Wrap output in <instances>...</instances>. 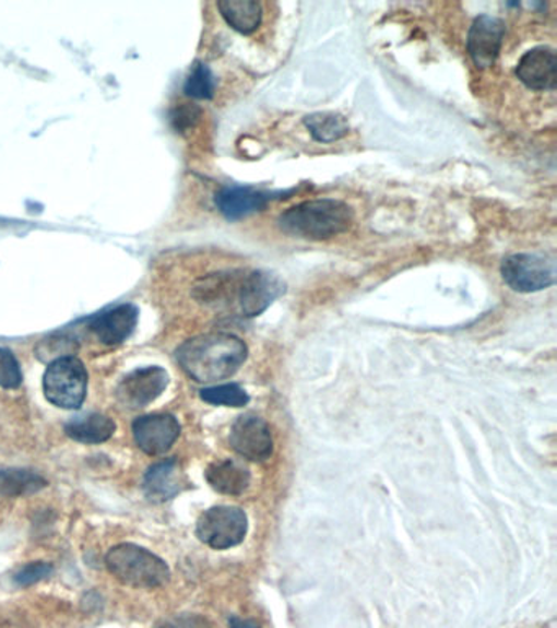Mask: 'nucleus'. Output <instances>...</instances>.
Masks as SVG:
<instances>
[{
	"instance_id": "20",
	"label": "nucleus",
	"mask_w": 557,
	"mask_h": 628,
	"mask_svg": "<svg viewBox=\"0 0 557 628\" xmlns=\"http://www.w3.org/2000/svg\"><path fill=\"white\" fill-rule=\"evenodd\" d=\"M305 125L319 143H334L347 137L351 130L348 121L342 115L331 114V111L308 115L305 118Z\"/></svg>"
},
{
	"instance_id": "6",
	"label": "nucleus",
	"mask_w": 557,
	"mask_h": 628,
	"mask_svg": "<svg viewBox=\"0 0 557 628\" xmlns=\"http://www.w3.org/2000/svg\"><path fill=\"white\" fill-rule=\"evenodd\" d=\"M503 282L520 294L545 291L556 282L555 262L542 254H513L502 262Z\"/></svg>"
},
{
	"instance_id": "18",
	"label": "nucleus",
	"mask_w": 557,
	"mask_h": 628,
	"mask_svg": "<svg viewBox=\"0 0 557 628\" xmlns=\"http://www.w3.org/2000/svg\"><path fill=\"white\" fill-rule=\"evenodd\" d=\"M223 19L242 35H250L262 23V5L256 0H221L217 3Z\"/></svg>"
},
{
	"instance_id": "16",
	"label": "nucleus",
	"mask_w": 557,
	"mask_h": 628,
	"mask_svg": "<svg viewBox=\"0 0 557 628\" xmlns=\"http://www.w3.org/2000/svg\"><path fill=\"white\" fill-rule=\"evenodd\" d=\"M206 482L221 495L239 496L249 488L250 472L237 460H217L208 466Z\"/></svg>"
},
{
	"instance_id": "26",
	"label": "nucleus",
	"mask_w": 557,
	"mask_h": 628,
	"mask_svg": "<svg viewBox=\"0 0 557 628\" xmlns=\"http://www.w3.org/2000/svg\"><path fill=\"white\" fill-rule=\"evenodd\" d=\"M154 628H213V626L206 617L198 614H177L161 620Z\"/></svg>"
},
{
	"instance_id": "2",
	"label": "nucleus",
	"mask_w": 557,
	"mask_h": 628,
	"mask_svg": "<svg viewBox=\"0 0 557 628\" xmlns=\"http://www.w3.org/2000/svg\"><path fill=\"white\" fill-rule=\"evenodd\" d=\"M354 212L347 203L334 199L309 200L282 213L278 226L295 238L324 241L348 232Z\"/></svg>"
},
{
	"instance_id": "9",
	"label": "nucleus",
	"mask_w": 557,
	"mask_h": 628,
	"mask_svg": "<svg viewBox=\"0 0 557 628\" xmlns=\"http://www.w3.org/2000/svg\"><path fill=\"white\" fill-rule=\"evenodd\" d=\"M285 291L282 279L270 272L256 271L244 275L236 297L240 313L246 318L262 315Z\"/></svg>"
},
{
	"instance_id": "24",
	"label": "nucleus",
	"mask_w": 557,
	"mask_h": 628,
	"mask_svg": "<svg viewBox=\"0 0 557 628\" xmlns=\"http://www.w3.org/2000/svg\"><path fill=\"white\" fill-rule=\"evenodd\" d=\"M52 571H55V568H52L51 564L33 561V564L20 568L15 577H13V581H15V584H19L20 588L33 586V584L51 577Z\"/></svg>"
},
{
	"instance_id": "22",
	"label": "nucleus",
	"mask_w": 557,
	"mask_h": 628,
	"mask_svg": "<svg viewBox=\"0 0 557 628\" xmlns=\"http://www.w3.org/2000/svg\"><path fill=\"white\" fill-rule=\"evenodd\" d=\"M214 78L213 72L210 71L203 62H197L188 74L183 92L191 98L198 100H210L214 95Z\"/></svg>"
},
{
	"instance_id": "14",
	"label": "nucleus",
	"mask_w": 557,
	"mask_h": 628,
	"mask_svg": "<svg viewBox=\"0 0 557 628\" xmlns=\"http://www.w3.org/2000/svg\"><path fill=\"white\" fill-rule=\"evenodd\" d=\"M270 200H272L270 193L252 189V187H224L214 197V203L221 215L230 222L260 212L265 209Z\"/></svg>"
},
{
	"instance_id": "21",
	"label": "nucleus",
	"mask_w": 557,
	"mask_h": 628,
	"mask_svg": "<svg viewBox=\"0 0 557 628\" xmlns=\"http://www.w3.org/2000/svg\"><path fill=\"white\" fill-rule=\"evenodd\" d=\"M200 398L214 406L242 407L249 403V394L237 383L203 388Z\"/></svg>"
},
{
	"instance_id": "7",
	"label": "nucleus",
	"mask_w": 557,
	"mask_h": 628,
	"mask_svg": "<svg viewBox=\"0 0 557 628\" xmlns=\"http://www.w3.org/2000/svg\"><path fill=\"white\" fill-rule=\"evenodd\" d=\"M229 443L234 452L250 462H265L273 453V439L270 426L257 414L237 417L230 427Z\"/></svg>"
},
{
	"instance_id": "11",
	"label": "nucleus",
	"mask_w": 557,
	"mask_h": 628,
	"mask_svg": "<svg viewBox=\"0 0 557 628\" xmlns=\"http://www.w3.org/2000/svg\"><path fill=\"white\" fill-rule=\"evenodd\" d=\"M506 25L497 16L481 15L474 20L467 38V49L474 64L481 69L490 68L502 48Z\"/></svg>"
},
{
	"instance_id": "23",
	"label": "nucleus",
	"mask_w": 557,
	"mask_h": 628,
	"mask_svg": "<svg viewBox=\"0 0 557 628\" xmlns=\"http://www.w3.org/2000/svg\"><path fill=\"white\" fill-rule=\"evenodd\" d=\"M22 370L19 360L9 348L0 347V387L15 390L22 384Z\"/></svg>"
},
{
	"instance_id": "19",
	"label": "nucleus",
	"mask_w": 557,
	"mask_h": 628,
	"mask_svg": "<svg viewBox=\"0 0 557 628\" xmlns=\"http://www.w3.org/2000/svg\"><path fill=\"white\" fill-rule=\"evenodd\" d=\"M48 486L39 473L25 469H0V496L20 498L32 496Z\"/></svg>"
},
{
	"instance_id": "4",
	"label": "nucleus",
	"mask_w": 557,
	"mask_h": 628,
	"mask_svg": "<svg viewBox=\"0 0 557 628\" xmlns=\"http://www.w3.org/2000/svg\"><path fill=\"white\" fill-rule=\"evenodd\" d=\"M88 375L78 357L55 358L43 377V393L52 406L79 410L87 396Z\"/></svg>"
},
{
	"instance_id": "5",
	"label": "nucleus",
	"mask_w": 557,
	"mask_h": 628,
	"mask_svg": "<svg viewBox=\"0 0 557 628\" xmlns=\"http://www.w3.org/2000/svg\"><path fill=\"white\" fill-rule=\"evenodd\" d=\"M247 516L234 506H216L208 509L197 522V535L204 545L214 550H227L242 544L247 535Z\"/></svg>"
},
{
	"instance_id": "13",
	"label": "nucleus",
	"mask_w": 557,
	"mask_h": 628,
	"mask_svg": "<svg viewBox=\"0 0 557 628\" xmlns=\"http://www.w3.org/2000/svg\"><path fill=\"white\" fill-rule=\"evenodd\" d=\"M517 78L533 91H553L557 84L556 52L546 46L530 49L517 66Z\"/></svg>"
},
{
	"instance_id": "15",
	"label": "nucleus",
	"mask_w": 557,
	"mask_h": 628,
	"mask_svg": "<svg viewBox=\"0 0 557 628\" xmlns=\"http://www.w3.org/2000/svg\"><path fill=\"white\" fill-rule=\"evenodd\" d=\"M138 316H140V311L134 305H120L107 313L98 315L92 321L91 329L102 344H123L133 334L138 324Z\"/></svg>"
},
{
	"instance_id": "3",
	"label": "nucleus",
	"mask_w": 557,
	"mask_h": 628,
	"mask_svg": "<svg viewBox=\"0 0 557 628\" xmlns=\"http://www.w3.org/2000/svg\"><path fill=\"white\" fill-rule=\"evenodd\" d=\"M105 565L115 580L134 590H157L170 580L166 561L140 545H115L105 557Z\"/></svg>"
},
{
	"instance_id": "10",
	"label": "nucleus",
	"mask_w": 557,
	"mask_h": 628,
	"mask_svg": "<svg viewBox=\"0 0 557 628\" xmlns=\"http://www.w3.org/2000/svg\"><path fill=\"white\" fill-rule=\"evenodd\" d=\"M180 436V424L173 414H147L133 423L137 446L147 455L159 457L169 452Z\"/></svg>"
},
{
	"instance_id": "12",
	"label": "nucleus",
	"mask_w": 557,
	"mask_h": 628,
	"mask_svg": "<svg viewBox=\"0 0 557 628\" xmlns=\"http://www.w3.org/2000/svg\"><path fill=\"white\" fill-rule=\"evenodd\" d=\"M186 488L187 475L177 459L154 463L144 475V493L154 502L170 501Z\"/></svg>"
},
{
	"instance_id": "27",
	"label": "nucleus",
	"mask_w": 557,
	"mask_h": 628,
	"mask_svg": "<svg viewBox=\"0 0 557 628\" xmlns=\"http://www.w3.org/2000/svg\"><path fill=\"white\" fill-rule=\"evenodd\" d=\"M229 626L230 628H260L256 623H252V620L237 619V617H233V619L229 620Z\"/></svg>"
},
{
	"instance_id": "17",
	"label": "nucleus",
	"mask_w": 557,
	"mask_h": 628,
	"mask_svg": "<svg viewBox=\"0 0 557 628\" xmlns=\"http://www.w3.org/2000/svg\"><path fill=\"white\" fill-rule=\"evenodd\" d=\"M64 430L68 437H71L75 442L95 446V443H104L110 440L115 430H117V424L114 423L111 417L95 413L74 417V419L66 424Z\"/></svg>"
},
{
	"instance_id": "8",
	"label": "nucleus",
	"mask_w": 557,
	"mask_h": 628,
	"mask_svg": "<svg viewBox=\"0 0 557 628\" xmlns=\"http://www.w3.org/2000/svg\"><path fill=\"white\" fill-rule=\"evenodd\" d=\"M169 387V374L163 367H143L131 371L118 384L117 398L130 410H141L156 401Z\"/></svg>"
},
{
	"instance_id": "25",
	"label": "nucleus",
	"mask_w": 557,
	"mask_h": 628,
	"mask_svg": "<svg viewBox=\"0 0 557 628\" xmlns=\"http://www.w3.org/2000/svg\"><path fill=\"white\" fill-rule=\"evenodd\" d=\"M200 117V107L193 104H180L170 111V123H173L174 130L186 133V131L197 127Z\"/></svg>"
},
{
	"instance_id": "1",
	"label": "nucleus",
	"mask_w": 557,
	"mask_h": 628,
	"mask_svg": "<svg viewBox=\"0 0 557 628\" xmlns=\"http://www.w3.org/2000/svg\"><path fill=\"white\" fill-rule=\"evenodd\" d=\"M246 342L227 332H210L188 339L177 348V362L198 383L233 377L247 360Z\"/></svg>"
}]
</instances>
